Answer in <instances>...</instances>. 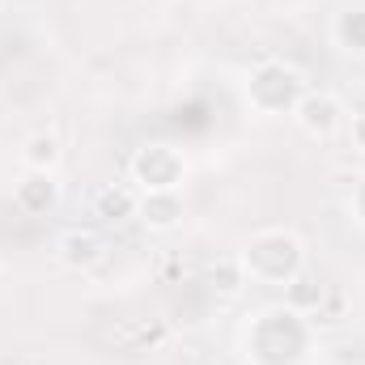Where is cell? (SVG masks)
Returning a JSON list of instances; mask_svg holds the SVG:
<instances>
[{"label": "cell", "mask_w": 365, "mask_h": 365, "mask_svg": "<svg viewBox=\"0 0 365 365\" xmlns=\"http://www.w3.org/2000/svg\"><path fill=\"white\" fill-rule=\"evenodd\" d=\"M306 90H310L306 77L293 64H284V60H264L247 77V102L259 115H293V106L302 102Z\"/></svg>", "instance_id": "3957f363"}, {"label": "cell", "mask_w": 365, "mask_h": 365, "mask_svg": "<svg viewBox=\"0 0 365 365\" xmlns=\"http://www.w3.org/2000/svg\"><path fill=\"white\" fill-rule=\"evenodd\" d=\"M136 217H140L149 230L166 234V230H175V225L182 221V195L179 191H140Z\"/></svg>", "instance_id": "52a82bcc"}, {"label": "cell", "mask_w": 365, "mask_h": 365, "mask_svg": "<svg viewBox=\"0 0 365 365\" xmlns=\"http://www.w3.org/2000/svg\"><path fill=\"white\" fill-rule=\"evenodd\" d=\"M353 204H357V221L365 225V175H361V182H357V200H353Z\"/></svg>", "instance_id": "5bb4252c"}, {"label": "cell", "mask_w": 365, "mask_h": 365, "mask_svg": "<svg viewBox=\"0 0 365 365\" xmlns=\"http://www.w3.org/2000/svg\"><path fill=\"white\" fill-rule=\"evenodd\" d=\"M13 204L21 208V212H30V217H43V212H51L56 204H60V182L56 175H47V170H26L17 187H13Z\"/></svg>", "instance_id": "8992f818"}, {"label": "cell", "mask_w": 365, "mask_h": 365, "mask_svg": "<svg viewBox=\"0 0 365 365\" xmlns=\"http://www.w3.org/2000/svg\"><path fill=\"white\" fill-rule=\"evenodd\" d=\"M212 284L221 289V293H238L242 284H247V276L238 268V259H225L221 268H212Z\"/></svg>", "instance_id": "7c38bea8"}, {"label": "cell", "mask_w": 365, "mask_h": 365, "mask_svg": "<svg viewBox=\"0 0 365 365\" xmlns=\"http://www.w3.org/2000/svg\"><path fill=\"white\" fill-rule=\"evenodd\" d=\"M17 158H21V170H47V175H56L64 149H60V140L51 132H34V136L21 140V153Z\"/></svg>", "instance_id": "9c48e42d"}, {"label": "cell", "mask_w": 365, "mask_h": 365, "mask_svg": "<svg viewBox=\"0 0 365 365\" xmlns=\"http://www.w3.org/2000/svg\"><path fill=\"white\" fill-rule=\"evenodd\" d=\"M331 38L340 51L349 56H365V9H349L331 21Z\"/></svg>", "instance_id": "8fae6325"}, {"label": "cell", "mask_w": 365, "mask_h": 365, "mask_svg": "<svg viewBox=\"0 0 365 365\" xmlns=\"http://www.w3.org/2000/svg\"><path fill=\"white\" fill-rule=\"evenodd\" d=\"M128 175L140 191H179L187 179V158L175 145H145L132 153Z\"/></svg>", "instance_id": "277c9868"}, {"label": "cell", "mask_w": 365, "mask_h": 365, "mask_svg": "<svg viewBox=\"0 0 365 365\" xmlns=\"http://www.w3.org/2000/svg\"><path fill=\"white\" fill-rule=\"evenodd\" d=\"M136 204H140V195L132 187H102L93 195V212L102 221H128V217H136Z\"/></svg>", "instance_id": "30bf717a"}, {"label": "cell", "mask_w": 365, "mask_h": 365, "mask_svg": "<svg viewBox=\"0 0 365 365\" xmlns=\"http://www.w3.org/2000/svg\"><path fill=\"white\" fill-rule=\"evenodd\" d=\"M289 119H293L306 136L327 140V136H336V132L344 128V106H340V98L331 90H306Z\"/></svg>", "instance_id": "5b68a950"}, {"label": "cell", "mask_w": 365, "mask_h": 365, "mask_svg": "<svg viewBox=\"0 0 365 365\" xmlns=\"http://www.w3.org/2000/svg\"><path fill=\"white\" fill-rule=\"evenodd\" d=\"M310 353V314L284 306H268L247 327V357L255 365H302Z\"/></svg>", "instance_id": "6da1fadb"}, {"label": "cell", "mask_w": 365, "mask_h": 365, "mask_svg": "<svg viewBox=\"0 0 365 365\" xmlns=\"http://www.w3.org/2000/svg\"><path fill=\"white\" fill-rule=\"evenodd\" d=\"M247 280L255 284H276L289 289L297 276H306V247L293 230H259L242 242V251L234 255Z\"/></svg>", "instance_id": "7a4b0ae2"}, {"label": "cell", "mask_w": 365, "mask_h": 365, "mask_svg": "<svg viewBox=\"0 0 365 365\" xmlns=\"http://www.w3.org/2000/svg\"><path fill=\"white\" fill-rule=\"evenodd\" d=\"M56 259L64 268H73V272H86V268H93L102 259V242H98V234H90V230H64L56 238Z\"/></svg>", "instance_id": "ba28073f"}, {"label": "cell", "mask_w": 365, "mask_h": 365, "mask_svg": "<svg viewBox=\"0 0 365 365\" xmlns=\"http://www.w3.org/2000/svg\"><path fill=\"white\" fill-rule=\"evenodd\" d=\"M349 140H353L357 153H365V110H357V115L349 119Z\"/></svg>", "instance_id": "4fadbf2b"}]
</instances>
